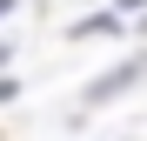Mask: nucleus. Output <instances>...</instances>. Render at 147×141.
<instances>
[{"mask_svg": "<svg viewBox=\"0 0 147 141\" xmlns=\"http://www.w3.org/2000/svg\"><path fill=\"white\" fill-rule=\"evenodd\" d=\"M0 61H7V47H0Z\"/></svg>", "mask_w": 147, "mask_h": 141, "instance_id": "nucleus-2", "label": "nucleus"}, {"mask_svg": "<svg viewBox=\"0 0 147 141\" xmlns=\"http://www.w3.org/2000/svg\"><path fill=\"white\" fill-rule=\"evenodd\" d=\"M134 81H140V61H127V67H114V74H100V81L87 87V108H100V101H114V94H120V87H134Z\"/></svg>", "mask_w": 147, "mask_h": 141, "instance_id": "nucleus-1", "label": "nucleus"}]
</instances>
